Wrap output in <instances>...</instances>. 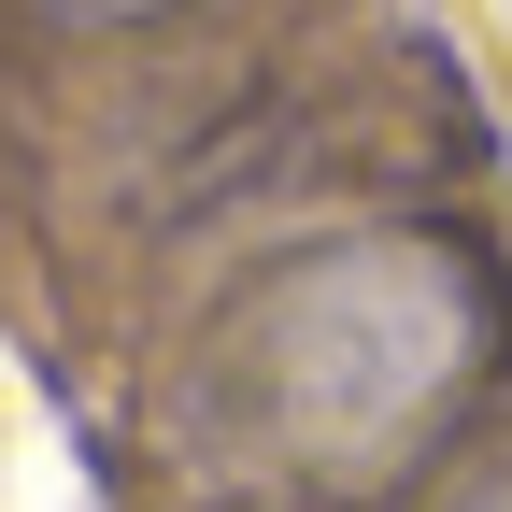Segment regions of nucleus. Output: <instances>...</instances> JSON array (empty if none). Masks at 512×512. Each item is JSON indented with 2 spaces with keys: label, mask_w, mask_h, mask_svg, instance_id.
Instances as JSON below:
<instances>
[{
  "label": "nucleus",
  "mask_w": 512,
  "mask_h": 512,
  "mask_svg": "<svg viewBox=\"0 0 512 512\" xmlns=\"http://www.w3.org/2000/svg\"><path fill=\"white\" fill-rule=\"evenodd\" d=\"M43 15H86L100 29V15H157V0H43Z\"/></svg>",
  "instance_id": "nucleus-2"
},
{
  "label": "nucleus",
  "mask_w": 512,
  "mask_h": 512,
  "mask_svg": "<svg viewBox=\"0 0 512 512\" xmlns=\"http://www.w3.org/2000/svg\"><path fill=\"white\" fill-rule=\"evenodd\" d=\"M498 356V299L456 242L370 228V242H313L242 299V399L271 427V456L313 484H370L456 413V384Z\"/></svg>",
  "instance_id": "nucleus-1"
},
{
  "label": "nucleus",
  "mask_w": 512,
  "mask_h": 512,
  "mask_svg": "<svg viewBox=\"0 0 512 512\" xmlns=\"http://www.w3.org/2000/svg\"><path fill=\"white\" fill-rule=\"evenodd\" d=\"M484 512H512V484H498V498H484Z\"/></svg>",
  "instance_id": "nucleus-3"
}]
</instances>
